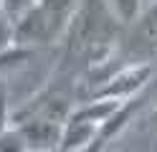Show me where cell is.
<instances>
[{
	"instance_id": "cell-1",
	"label": "cell",
	"mask_w": 157,
	"mask_h": 152,
	"mask_svg": "<svg viewBox=\"0 0 157 152\" xmlns=\"http://www.w3.org/2000/svg\"><path fill=\"white\" fill-rule=\"evenodd\" d=\"M122 30L124 25L114 18L106 0H78V8L61 41V48L68 58L84 56L86 68L91 71L112 61Z\"/></svg>"
},
{
	"instance_id": "cell-2",
	"label": "cell",
	"mask_w": 157,
	"mask_h": 152,
	"mask_svg": "<svg viewBox=\"0 0 157 152\" xmlns=\"http://www.w3.org/2000/svg\"><path fill=\"white\" fill-rule=\"evenodd\" d=\"M78 0H33V5L10 23V43L18 46H61L74 20Z\"/></svg>"
},
{
	"instance_id": "cell-3",
	"label": "cell",
	"mask_w": 157,
	"mask_h": 152,
	"mask_svg": "<svg viewBox=\"0 0 157 152\" xmlns=\"http://www.w3.org/2000/svg\"><path fill=\"white\" fill-rule=\"evenodd\" d=\"M152 74H155L152 61H132L127 66H119L117 71H109L99 81V86L91 91L89 99H112V101L134 99L147 89Z\"/></svg>"
},
{
	"instance_id": "cell-4",
	"label": "cell",
	"mask_w": 157,
	"mask_h": 152,
	"mask_svg": "<svg viewBox=\"0 0 157 152\" xmlns=\"http://www.w3.org/2000/svg\"><path fill=\"white\" fill-rule=\"evenodd\" d=\"M147 107V89L142 91L140 96H134V99H127L122 101L119 107H117V111L104 122V124L96 129V137L91 142V147L86 150V152H106V147L112 145V142L122 134V132L132 124V122L142 114V109Z\"/></svg>"
},
{
	"instance_id": "cell-5",
	"label": "cell",
	"mask_w": 157,
	"mask_h": 152,
	"mask_svg": "<svg viewBox=\"0 0 157 152\" xmlns=\"http://www.w3.org/2000/svg\"><path fill=\"white\" fill-rule=\"evenodd\" d=\"M10 124L21 132L28 152H58V147H61L63 124H58V122L43 117H23V119H13Z\"/></svg>"
},
{
	"instance_id": "cell-6",
	"label": "cell",
	"mask_w": 157,
	"mask_h": 152,
	"mask_svg": "<svg viewBox=\"0 0 157 152\" xmlns=\"http://www.w3.org/2000/svg\"><path fill=\"white\" fill-rule=\"evenodd\" d=\"M94 137H96V127L94 124L68 119L63 124V134H61V147H58V152H86L91 147Z\"/></svg>"
},
{
	"instance_id": "cell-7",
	"label": "cell",
	"mask_w": 157,
	"mask_h": 152,
	"mask_svg": "<svg viewBox=\"0 0 157 152\" xmlns=\"http://www.w3.org/2000/svg\"><path fill=\"white\" fill-rule=\"evenodd\" d=\"M106 5H109L114 18L119 20L124 28L134 25L137 20H140V15L144 13V3L142 0H106Z\"/></svg>"
},
{
	"instance_id": "cell-8",
	"label": "cell",
	"mask_w": 157,
	"mask_h": 152,
	"mask_svg": "<svg viewBox=\"0 0 157 152\" xmlns=\"http://www.w3.org/2000/svg\"><path fill=\"white\" fill-rule=\"evenodd\" d=\"M36 53H38V48L10 43L8 48L0 51V71H8V68H18V66H23V64H28V58H33Z\"/></svg>"
},
{
	"instance_id": "cell-9",
	"label": "cell",
	"mask_w": 157,
	"mask_h": 152,
	"mask_svg": "<svg viewBox=\"0 0 157 152\" xmlns=\"http://www.w3.org/2000/svg\"><path fill=\"white\" fill-rule=\"evenodd\" d=\"M0 152H28L25 142L21 137V132H18L13 124L0 134Z\"/></svg>"
},
{
	"instance_id": "cell-10",
	"label": "cell",
	"mask_w": 157,
	"mask_h": 152,
	"mask_svg": "<svg viewBox=\"0 0 157 152\" xmlns=\"http://www.w3.org/2000/svg\"><path fill=\"white\" fill-rule=\"evenodd\" d=\"M10 117H13V109H10V96H8V84L0 76V134L10 127Z\"/></svg>"
},
{
	"instance_id": "cell-11",
	"label": "cell",
	"mask_w": 157,
	"mask_h": 152,
	"mask_svg": "<svg viewBox=\"0 0 157 152\" xmlns=\"http://www.w3.org/2000/svg\"><path fill=\"white\" fill-rule=\"evenodd\" d=\"M31 5H33V0H3V15H8V20L13 23V20L21 13H25Z\"/></svg>"
},
{
	"instance_id": "cell-12",
	"label": "cell",
	"mask_w": 157,
	"mask_h": 152,
	"mask_svg": "<svg viewBox=\"0 0 157 152\" xmlns=\"http://www.w3.org/2000/svg\"><path fill=\"white\" fill-rule=\"evenodd\" d=\"M144 122H147V127H150V129H155V132H157V104L150 109V114L144 117Z\"/></svg>"
},
{
	"instance_id": "cell-13",
	"label": "cell",
	"mask_w": 157,
	"mask_h": 152,
	"mask_svg": "<svg viewBox=\"0 0 157 152\" xmlns=\"http://www.w3.org/2000/svg\"><path fill=\"white\" fill-rule=\"evenodd\" d=\"M155 134H157V132H155ZM152 152H157V139L152 142Z\"/></svg>"
},
{
	"instance_id": "cell-14",
	"label": "cell",
	"mask_w": 157,
	"mask_h": 152,
	"mask_svg": "<svg viewBox=\"0 0 157 152\" xmlns=\"http://www.w3.org/2000/svg\"><path fill=\"white\" fill-rule=\"evenodd\" d=\"M0 15H3V0H0Z\"/></svg>"
},
{
	"instance_id": "cell-15",
	"label": "cell",
	"mask_w": 157,
	"mask_h": 152,
	"mask_svg": "<svg viewBox=\"0 0 157 152\" xmlns=\"http://www.w3.org/2000/svg\"><path fill=\"white\" fill-rule=\"evenodd\" d=\"M142 3H144V5H147V3H152V0H142Z\"/></svg>"
}]
</instances>
